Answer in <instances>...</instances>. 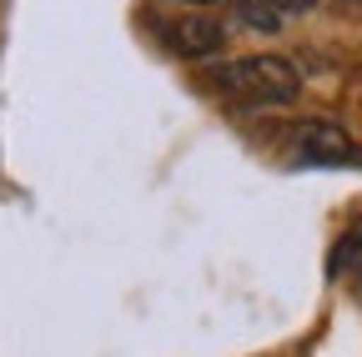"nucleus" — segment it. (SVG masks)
Returning <instances> with one entry per match:
<instances>
[{"instance_id": "nucleus-6", "label": "nucleus", "mask_w": 362, "mask_h": 357, "mask_svg": "<svg viewBox=\"0 0 362 357\" xmlns=\"http://www.w3.org/2000/svg\"><path fill=\"white\" fill-rule=\"evenodd\" d=\"M192 6H211V0H192Z\"/></svg>"}, {"instance_id": "nucleus-4", "label": "nucleus", "mask_w": 362, "mask_h": 357, "mask_svg": "<svg viewBox=\"0 0 362 357\" xmlns=\"http://www.w3.org/2000/svg\"><path fill=\"white\" fill-rule=\"evenodd\" d=\"M226 6H232L252 30H277V25H282V16H277L272 0H226Z\"/></svg>"}, {"instance_id": "nucleus-5", "label": "nucleus", "mask_w": 362, "mask_h": 357, "mask_svg": "<svg viewBox=\"0 0 362 357\" xmlns=\"http://www.w3.org/2000/svg\"><path fill=\"white\" fill-rule=\"evenodd\" d=\"M272 6H277V16H302V11L317 6V0H272Z\"/></svg>"}, {"instance_id": "nucleus-1", "label": "nucleus", "mask_w": 362, "mask_h": 357, "mask_svg": "<svg viewBox=\"0 0 362 357\" xmlns=\"http://www.w3.org/2000/svg\"><path fill=\"white\" fill-rule=\"evenodd\" d=\"M206 86L237 106H287L302 91V76L287 56H242L206 71Z\"/></svg>"}, {"instance_id": "nucleus-3", "label": "nucleus", "mask_w": 362, "mask_h": 357, "mask_svg": "<svg viewBox=\"0 0 362 357\" xmlns=\"http://www.w3.org/2000/svg\"><path fill=\"white\" fill-rule=\"evenodd\" d=\"M297 151H302L307 161L337 166V161L352 156V141H347V131L332 126V121H302V126H297Z\"/></svg>"}, {"instance_id": "nucleus-2", "label": "nucleus", "mask_w": 362, "mask_h": 357, "mask_svg": "<svg viewBox=\"0 0 362 357\" xmlns=\"http://www.w3.org/2000/svg\"><path fill=\"white\" fill-rule=\"evenodd\" d=\"M161 40H166V51L187 56V61H202V56H216L226 46V30L211 16H176V21L161 25Z\"/></svg>"}]
</instances>
